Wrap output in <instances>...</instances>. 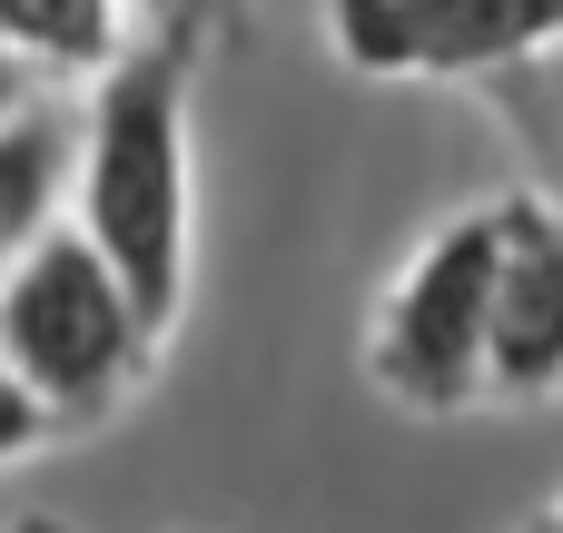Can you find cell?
<instances>
[{"label": "cell", "mask_w": 563, "mask_h": 533, "mask_svg": "<svg viewBox=\"0 0 563 533\" xmlns=\"http://www.w3.org/2000/svg\"><path fill=\"white\" fill-rule=\"evenodd\" d=\"M188 79L198 59L178 40H129L89 109L69 119V227L119 267L139 317L178 336L188 317V257H198V158H188Z\"/></svg>", "instance_id": "cell-1"}, {"label": "cell", "mask_w": 563, "mask_h": 533, "mask_svg": "<svg viewBox=\"0 0 563 533\" xmlns=\"http://www.w3.org/2000/svg\"><path fill=\"white\" fill-rule=\"evenodd\" d=\"M158 326L139 317V297L119 287V267L79 237L49 227L10 277H0V366L30 386V406L49 415V435H89L109 425L148 366H158Z\"/></svg>", "instance_id": "cell-2"}, {"label": "cell", "mask_w": 563, "mask_h": 533, "mask_svg": "<svg viewBox=\"0 0 563 533\" xmlns=\"http://www.w3.org/2000/svg\"><path fill=\"white\" fill-rule=\"evenodd\" d=\"M485 287H495V198L455 208L366 317V386L396 415H475L485 406Z\"/></svg>", "instance_id": "cell-3"}, {"label": "cell", "mask_w": 563, "mask_h": 533, "mask_svg": "<svg viewBox=\"0 0 563 533\" xmlns=\"http://www.w3.org/2000/svg\"><path fill=\"white\" fill-rule=\"evenodd\" d=\"M563 40V0H327V49L366 79H495Z\"/></svg>", "instance_id": "cell-4"}, {"label": "cell", "mask_w": 563, "mask_h": 533, "mask_svg": "<svg viewBox=\"0 0 563 533\" xmlns=\"http://www.w3.org/2000/svg\"><path fill=\"white\" fill-rule=\"evenodd\" d=\"M544 396H563V208L505 188L485 287V406H544Z\"/></svg>", "instance_id": "cell-5"}, {"label": "cell", "mask_w": 563, "mask_h": 533, "mask_svg": "<svg viewBox=\"0 0 563 533\" xmlns=\"http://www.w3.org/2000/svg\"><path fill=\"white\" fill-rule=\"evenodd\" d=\"M139 40V0H0V59L30 79H99Z\"/></svg>", "instance_id": "cell-6"}, {"label": "cell", "mask_w": 563, "mask_h": 533, "mask_svg": "<svg viewBox=\"0 0 563 533\" xmlns=\"http://www.w3.org/2000/svg\"><path fill=\"white\" fill-rule=\"evenodd\" d=\"M59 208H69V119L49 99H30L0 129V277L59 227Z\"/></svg>", "instance_id": "cell-7"}, {"label": "cell", "mask_w": 563, "mask_h": 533, "mask_svg": "<svg viewBox=\"0 0 563 533\" xmlns=\"http://www.w3.org/2000/svg\"><path fill=\"white\" fill-rule=\"evenodd\" d=\"M475 99H485V119L525 148L534 198L563 208V40L534 49V59H515V69H495V79H475Z\"/></svg>", "instance_id": "cell-8"}, {"label": "cell", "mask_w": 563, "mask_h": 533, "mask_svg": "<svg viewBox=\"0 0 563 533\" xmlns=\"http://www.w3.org/2000/svg\"><path fill=\"white\" fill-rule=\"evenodd\" d=\"M139 30L148 40H178L188 59H208V49H247L257 0H139Z\"/></svg>", "instance_id": "cell-9"}, {"label": "cell", "mask_w": 563, "mask_h": 533, "mask_svg": "<svg viewBox=\"0 0 563 533\" xmlns=\"http://www.w3.org/2000/svg\"><path fill=\"white\" fill-rule=\"evenodd\" d=\"M40 445H49V415H40V406H30V386H20V376L0 366V465L40 455Z\"/></svg>", "instance_id": "cell-10"}, {"label": "cell", "mask_w": 563, "mask_h": 533, "mask_svg": "<svg viewBox=\"0 0 563 533\" xmlns=\"http://www.w3.org/2000/svg\"><path fill=\"white\" fill-rule=\"evenodd\" d=\"M30 99H40V79H30V69H20V59H0V129H10V119H20V109H30Z\"/></svg>", "instance_id": "cell-11"}, {"label": "cell", "mask_w": 563, "mask_h": 533, "mask_svg": "<svg viewBox=\"0 0 563 533\" xmlns=\"http://www.w3.org/2000/svg\"><path fill=\"white\" fill-rule=\"evenodd\" d=\"M0 533H69L59 514H20V524H0Z\"/></svg>", "instance_id": "cell-12"}, {"label": "cell", "mask_w": 563, "mask_h": 533, "mask_svg": "<svg viewBox=\"0 0 563 533\" xmlns=\"http://www.w3.org/2000/svg\"><path fill=\"white\" fill-rule=\"evenodd\" d=\"M525 533H563V504H544V514H534V524H525Z\"/></svg>", "instance_id": "cell-13"}]
</instances>
